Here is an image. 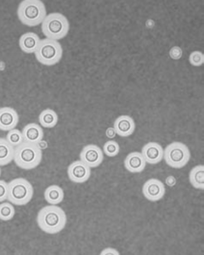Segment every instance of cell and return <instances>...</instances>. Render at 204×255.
Instances as JSON below:
<instances>
[{
	"label": "cell",
	"instance_id": "cell-1",
	"mask_svg": "<svg viewBox=\"0 0 204 255\" xmlns=\"http://www.w3.org/2000/svg\"><path fill=\"white\" fill-rule=\"evenodd\" d=\"M67 218L64 210L57 205H48L37 215V223L41 231L48 234H57L64 229Z\"/></svg>",
	"mask_w": 204,
	"mask_h": 255
},
{
	"label": "cell",
	"instance_id": "cell-2",
	"mask_svg": "<svg viewBox=\"0 0 204 255\" xmlns=\"http://www.w3.org/2000/svg\"><path fill=\"white\" fill-rule=\"evenodd\" d=\"M17 15L25 26H37L47 16L46 7L40 0H23L18 6Z\"/></svg>",
	"mask_w": 204,
	"mask_h": 255
},
{
	"label": "cell",
	"instance_id": "cell-3",
	"mask_svg": "<svg viewBox=\"0 0 204 255\" xmlns=\"http://www.w3.org/2000/svg\"><path fill=\"white\" fill-rule=\"evenodd\" d=\"M43 159L42 149L38 144H32L24 141L15 148L14 162L19 168L25 170H31L37 168Z\"/></svg>",
	"mask_w": 204,
	"mask_h": 255
},
{
	"label": "cell",
	"instance_id": "cell-4",
	"mask_svg": "<svg viewBox=\"0 0 204 255\" xmlns=\"http://www.w3.org/2000/svg\"><path fill=\"white\" fill-rule=\"evenodd\" d=\"M41 28L46 38L58 41L68 34L70 24L64 15L59 12H54L47 15L41 24Z\"/></svg>",
	"mask_w": 204,
	"mask_h": 255
},
{
	"label": "cell",
	"instance_id": "cell-5",
	"mask_svg": "<svg viewBox=\"0 0 204 255\" xmlns=\"http://www.w3.org/2000/svg\"><path fill=\"white\" fill-rule=\"evenodd\" d=\"M34 190L32 184L24 178H16L8 183L7 200L16 206H24L32 200Z\"/></svg>",
	"mask_w": 204,
	"mask_h": 255
},
{
	"label": "cell",
	"instance_id": "cell-6",
	"mask_svg": "<svg viewBox=\"0 0 204 255\" xmlns=\"http://www.w3.org/2000/svg\"><path fill=\"white\" fill-rule=\"evenodd\" d=\"M63 55V49L58 41L48 38L41 39L38 49L36 50L35 57L39 63L51 67L61 61Z\"/></svg>",
	"mask_w": 204,
	"mask_h": 255
},
{
	"label": "cell",
	"instance_id": "cell-7",
	"mask_svg": "<svg viewBox=\"0 0 204 255\" xmlns=\"http://www.w3.org/2000/svg\"><path fill=\"white\" fill-rule=\"evenodd\" d=\"M163 159L173 168H182L191 159L189 148L184 143L174 141L163 150Z\"/></svg>",
	"mask_w": 204,
	"mask_h": 255
},
{
	"label": "cell",
	"instance_id": "cell-8",
	"mask_svg": "<svg viewBox=\"0 0 204 255\" xmlns=\"http://www.w3.org/2000/svg\"><path fill=\"white\" fill-rule=\"evenodd\" d=\"M79 157L82 162H85L90 168H97L104 160V152L98 145L91 144L82 149Z\"/></svg>",
	"mask_w": 204,
	"mask_h": 255
},
{
	"label": "cell",
	"instance_id": "cell-9",
	"mask_svg": "<svg viewBox=\"0 0 204 255\" xmlns=\"http://www.w3.org/2000/svg\"><path fill=\"white\" fill-rule=\"evenodd\" d=\"M67 175L72 182L82 184L90 179L91 168L85 164V162H82L81 160H78L68 166Z\"/></svg>",
	"mask_w": 204,
	"mask_h": 255
},
{
	"label": "cell",
	"instance_id": "cell-10",
	"mask_svg": "<svg viewBox=\"0 0 204 255\" xmlns=\"http://www.w3.org/2000/svg\"><path fill=\"white\" fill-rule=\"evenodd\" d=\"M165 186L161 180L150 179L144 183L142 187L143 196L150 202H158L165 195Z\"/></svg>",
	"mask_w": 204,
	"mask_h": 255
},
{
	"label": "cell",
	"instance_id": "cell-11",
	"mask_svg": "<svg viewBox=\"0 0 204 255\" xmlns=\"http://www.w3.org/2000/svg\"><path fill=\"white\" fill-rule=\"evenodd\" d=\"M19 123V115L14 108L4 107L0 108V130L14 129Z\"/></svg>",
	"mask_w": 204,
	"mask_h": 255
},
{
	"label": "cell",
	"instance_id": "cell-12",
	"mask_svg": "<svg viewBox=\"0 0 204 255\" xmlns=\"http://www.w3.org/2000/svg\"><path fill=\"white\" fill-rule=\"evenodd\" d=\"M141 154L146 163L157 164L163 159V148L160 144L152 141L143 146Z\"/></svg>",
	"mask_w": 204,
	"mask_h": 255
},
{
	"label": "cell",
	"instance_id": "cell-13",
	"mask_svg": "<svg viewBox=\"0 0 204 255\" xmlns=\"http://www.w3.org/2000/svg\"><path fill=\"white\" fill-rule=\"evenodd\" d=\"M113 128L119 136H130L135 130V123L131 117L128 115H122L115 120Z\"/></svg>",
	"mask_w": 204,
	"mask_h": 255
},
{
	"label": "cell",
	"instance_id": "cell-14",
	"mask_svg": "<svg viewBox=\"0 0 204 255\" xmlns=\"http://www.w3.org/2000/svg\"><path fill=\"white\" fill-rule=\"evenodd\" d=\"M146 166V162L143 157L141 152L133 151L127 155L124 160V167L128 172L136 174L141 173L145 169Z\"/></svg>",
	"mask_w": 204,
	"mask_h": 255
},
{
	"label": "cell",
	"instance_id": "cell-15",
	"mask_svg": "<svg viewBox=\"0 0 204 255\" xmlns=\"http://www.w3.org/2000/svg\"><path fill=\"white\" fill-rule=\"evenodd\" d=\"M40 38L34 32H26L20 36L19 39V46L26 54H35L40 44Z\"/></svg>",
	"mask_w": 204,
	"mask_h": 255
},
{
	"label": "cell",
	"instance_id": "cell-16",
	"mask_svg": "<svg viewBox=\"0 0 204 255\" xmlns=\"http://www.w3.org/2000/svg\"><path fill=\"white\" fill-rule=\"evenodd\" d=\"M24 141L32 144H38L44 139V130L40 125L35 123L26 125L22 129Z\"/></svg>",
	"mask_w": 204,
	"mask_h": 255
},
{
	"label": "cell",
	"instance_id": "cell-17",
	"mask_svg": "<svg viewBox=\"0 0 204 255\" xmlns=\"http://www.w3.org/2000/svg\"><path fill=\"white\" fill-rule=\"evenodd\" d=\"M15 148L9 144L7 139L0 138V167L9 164L14 161Z\"/></svg>",
	"mask_w": 204,
	"mask_h": 255
},
{
	"label": "cell",
	"instance_id": "cell-18",
	"mask_svg": "<svg viewBox=\"0 0 204 255\" xmlns=\"http://www.w3.org/2000/svg\"><path fill=\"white\" fill-rule=\"evenodd\" d=\"M44 199L51 205H57L64 199V191L61 186L52 185L44 191Z\"/></svg>",
	"mask_w": 204,
	"mask_h": 255
},
{
	"label": "cell",
	"instance_id": "cell-19",
	"mask_svg": "<svg viewBox=\"0 0 204 255\" xmlns=\"http://www.w3.org/2000/svg\"><path fill=\"white\" fill-rule=\"evenodd\" d=\"M38 121L40 123L42 127L52 128L58 123V115L55 111L48 108L41 112L38 117Z\"/></svg>",
	"mask_w": 204,
	"mask_h": 255
},
{
	"label": "cell",
	"instance_id": "cell-20",
	"mask_svg": "<svg viewBox=\"0 0 204 255\" xmlns=\"http://www.w3.org/2000/svg\"><path fill=\"white\" fill-rule=\"evenodd\" d=\"M190 183L199 190L204 189V166L198 165L191 170L189 174Z\"/></svg>",
	"mask_w": 204,
	"mask_h": 255
},
{
	"label": "cell",
	"instance_id": "cell-21",
	"mask_svg": "<svg viewBox=\"0 0 204 255\" xmlns=\"http://www.w3.org/2000/svg\"><path fill=\"white\" fill-rule=\"evenodd\" d=\"M15 215V208L11 203H0V220L9 221L12 220Z\"/></svg>",
	"mask_w": 204,
	"mask_h": 255
},
{
	"label": "cell",
	"instance_id": "cell-22",
	"mask_svg": "<svg viewBox=\"0 0 204 255\" xmlns=\"http://www.w3.org/2000/svg\"><path fill=\"white\" fill-rule=\"evenodd\" d=\"M5 139L14 148L17 147L18 145H20L21 143L24 142L22 132L17 128H14V129L8 131Z\"/></svg>",
	"mask_w": 204,
	"mask_h": 255
},
{
	"label": "cell",
	"instance_id": "cell-23",
	"mask_svg": "<svg viewBox=\"0 0 204 255\" xmlns=\"http://www.w3.org/2000/svg\"><path fill=\"white\" fill-rule=\"evenodd\" d=\"M102 151L107 157H116L119 153L120 146L117 141H115V140H108V141H106L104 144Z\"/></svg>",
	"mask_w": 204,
	"mask_h": 255
},
{
	"label": "cell",
	"instance_id": "cell-24",
	"mask_svg": "<svg viewBox=\"0 0 204 255\" xmlns=\"http://www.w3.org/2000/svg\"><path fill=\"white\" fill-rule=\"evenodd\" d=\"M190 63L194 67H201L204 62V55L201 51H193L189 56Z\"/></svg>",
	"mask_w": 204,
	"mask_h": 255
},
{
	"label": "cell",
	"instance_id": "cell-25",
	"mask_svg": "<svg viewBox=\"0 0 204 255\" xmlns=\"http://www.w3.org/2000/svg\"><path fill=\"white\" fill-rule=\"evenodd\" d=\"M8 198V183L0 180V203H3Z\"/></svg>",
	"mask_w": 204,
	"mask_h": 255
},
{
	"label": "cell",
	"instance_id": "cell-26",
	"mask_svg": "<svg viewBox=\"0 0 204 255\" xmlns=\"http://www.w3.org/2000/svg\"><path fill=\"white\" fill-rule=\"evenodd\" d=\"M169 55L174 60H179L182 55V50L180 47H173L169 51Z\"/></svg>",
	"mask_w": 204,
	"mask_h": 255
},
{
	"label": "cell",
	"instance_id": "cell-27",
	"mask_svg": "<svg viewBox=\"0 0 204 255\" xmlns=\"http://www.w3.org/2000/svg\"><path fill=\"white\" fill-rule=\"evenodd\" d=\"M116 131L114 129L113 127L108 128L106 131H105V135L108 137L109 139H113L114 137L116 136Z\"/></svg>",
	"mask_w": 204,
	"mask_h": 255
},
{
	"label": "cell",
	"instance_id": "cell-28",
	"mask_svg": "<svg viewBox=\"0 0 204 255\" xmlns=\"http://www.w3.org/2000/svg\"><path fill=\"white\" fill-rule=\"evenodd\" d=\"M102 255H119V253L117 252V250H113V249H106V250L102 251Z\"/></svg>",
	"mask_w": 204,
	"mask_h": 255
},
{
	"label": "cell",
	"instance_id": "cell-29",
	"mask_svg": "<svg viewBox=\"0 0 204 255\" xmlns=\"http://www.w3.org/2000/svg\"><path fill=\"white\" fill-rule=\"evenodd\" d=\"M166 184L169 186H174L176 184V180L174 176H169L166 179Z\"/></svg>",
	"mask_w": 204,
	"mask_h": 255
},
{
	"label": "cell",
	"instance_id": "cell-30",
	"mask_svg": "<svg viewBox=\"0 0 204 255\" xmlns=\"http://www.w3.org/2000/svg\"><path fill=\"white\" fill-rule=\"evenodd\" d=\"M38 145L41 149H45L47 146V144L44 140H41L40 142L38 143Z\"/></svg>",
	"mask_w": 204,
	"mask_h": 255
},
{
	"label": "cell",
	"instance_id": "cell-31",
	"mask_svg": "<svg viewBox=\"0 0 204 255\" xmlns=\"http://www.w3.org/2000/svg\"><path fill=\"white\" fill-rule=\"evenodd\" d=\"M0 176H1V168H0Z\"/></svg>",
	"mask_w": 204,
	"mask_h": 255
}]
</instances>
